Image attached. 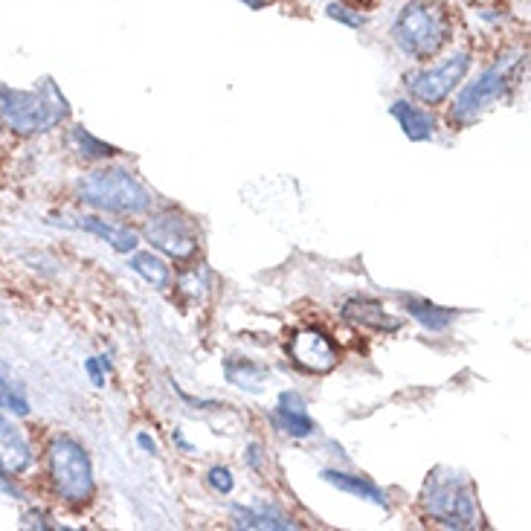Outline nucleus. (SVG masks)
Wrapping results in <instances>:
<instances>
[{"instance_id": "nucleus-13", "label": "nucleus", "mask_w": 531, "mask_h": 531, "mask_svg": "<svg viewBox=\"0 0 531 531\" xmlns=\"http://www.w3.org/2000/svg\"><path fill=\"white\" fill-rule=\"evenodd\" d=\"M53 224H61V227H73V230H85L90 236L102 238V241H108L114 250L119 253H131V250H137V244H140V238L134 230H128V227H114V224H105L102 218H96V215H82V218H73V221H53Z\"/></svg>"}, {"instance_id": "nucleus-15", "label": "nucleus", "mask_w": 531, "mask_h": 531, "mask_svg": "<svg viewBox=\"0 0 531 531\" xmlns=\"http://www.w3.org/2000/svg\"><path fill=\"white\" fill-rule=\"evenodd\" d=\"M389 114L398 119V125H401V131L413 140V143H427V140H433V134H436V119L430 111H424V108H415L413 102H395L392 108H389Z\"/></svg>"}, {"instance_id": "nucleus-10", "label": "nucleus", "mask_w": 531, "mask_h": 531, "mask_svg": "<svg viewBox=\"0 0 531 531\" xmlns=\"http://www.w3.org/2000/svg\"><path fill=\"white\" fill-rule=\"evenodd\" d=\"M32 468V447L30 439L18 424L0 415V471L9 476L27 473Z\"/></svg>"}, {"instance_id": "nucleus-24", "label": "nucleus", "mask_w": 531, "mask_h": 531, "mask_svg": "<svg viewBox=\"0 0 531 531\" xmlns=\"http://www.w3.org/2000/svg\"><path fill=\"white\" fill-rule=\"evenodd\" d=\"M21 526H24V529H56L53 520H50V514H44V511H38V508H30V511L21 517Z\"/></svg>"}, {"instance_id": "nucleus-22", "label": "nucleus", "mask_w": 531, "mask_h": 531, "mask_svg": "<svg viewBox=\"0 0 531 531\" xmlns=\"http://www.w3.org/2000/svg\"><path fill=\"white\" fill-rule=\"evenodd\" d=\"M207 479H209V485H212L218 494H230V491H233V485H236V479H233L230 468H212Z\"/></svg>"}, {"instance_id": "nucleus-25", "label": "nucleus", "mask_w": 531, "mask_h": 531, "mask_svg": "<svg viewBox=\"0 0 531 531\" xmlns=\"http://www.w3.org/2000/svg\"><path fill=\"white\" fill-rule=\"evenodd\" d=\"M85 369H88V375L93 384L105 386V375H102V369H99V357H90V360H85Z\"/></svg>"}, {"instance_id": "nucleus-19", "label": "nucleus", "mask_w": 531, "mask_h": 531, "mask_svg": "<svg viewBox=\"0 0 531 531\" xmlns=\"http://www.w3.org/2000/svg\"><path fill=\"white\" fill-rule=\"evenodd\" d=\"M0 410L12 415H30V398L24 384L12 375V369L0 360Z\"/></svg>"}, {"instance_id": "nucleus-21", "label": "nucleus", "mask_w": 531, "mask_h": 531, "mask_svg": "<svg viewBox=\"0 0 531 531\" xmlns=\"http://www.w3.org/2000/svg\"><path fill=\"white\" fill-rule=\"evenodd\" d=\"M67 143H70V148H73L79 157H85V160H105V157L117 154V148L102 143V140H96L88 128H82V125H73V128H70Z\"/></svg>"}, {"instance_id": "nucleus-9", "label": "nucleus", "mask_w": 531, "mask_h": 531, "mask_svg": "<svg viewBox=\"0 0 531 531\" xmlns=\"http://www.w3.org/2000/svg\"><path fill=\"white\" fill-rule=\"evenodd\" d=\"M288 352H291L299 369L314 372V375L331 372L337 366V360H340L337 346L331 343V337L323 334L320 328H302V331H296L294 340L288 343Z\"/></svg>"}, {"instance_id": "nucleus-23", "label": "nucleus", "mask_w": 531, "mask_h": 531, "mask_svg": "<svg viewBox=\"0 0 531 531\" xmlns=\"http://www.w3.org/2000/svg\"><path fill=\"white\" fill-rule=\"evenodd\" d=\"M328 18H334V21H343V24H349V27H363V15L360 12H354V9H346V6H337V3H331L328 6Z\"/></svg>"}, {"instance_id": "nucleus-17", "label": "nucleus", "mask_w": 531, "mask_h": 531, "mask_svg": "<svg viewBox=\"0 0 531 531\" xmlns=\"http://www.w3.org/2000/svg\"><path fill=\"white\" fill-rule=\"evenodd\" d=\"M325 482H331L334 488L352 494V497H360V500L375 502V505H386V494L366 476H357V473H343V471H323Z\"/></svg>"}, {"instance_id": "nucleus-1", "label": "nucleus", "mask_w": 531, "mask_h": 531, "mask_svg": "<svg viewBox=\"0 0 531 531\" xmlns=\"http://www.w3.org/2000/svg\"><path fill=\"white\" fill-rule=\"evenodd\" d=\"M453 32L450 9L442 0H407L392 24V41L404 56L433 59Z\"/></svg>"}, {"instance_id": "nucleus-28", "label": "nucleus", "mask_w": 531, "mask_h": 531, "mask_svg": "<svg viewBox=\"0 0 531 531\" xmlns=\"http://www.w3.org/2000/svg\"><path fill=\"white\" fill-rule=\"evenodd\" d=\"M247 6H253V9H259V6H265V0H244Z\"/></svg>"}, {"instance_id": "nucleus-11", "label": "nucleus", "mask_w": 531, "mask_h": 531, "mask_svg": "<svg viewBox=\"0 0 531 531\" xmlns=\"http://www.w3.org/2000/svg\"><path fill=\"white\" fill-rule=\"evenodd\" d=\"M270 421L276 430L294 436V439H305L317 430V424L311 421V415L305 410V401L296 395V392H282L279 395V404L273 407L270 413Z\"/></svg>"}, {"instance_id": "nucleus-16", "label": "nucleus", "mask_w": 531, "mask_h": 531, "mask_svg": "<svg viewBox=\"0 0 531 531\" xmlns=\"http://www.w3.org/2000/svg\"><path fill=\"white\" fill-rule=\"evenodd\" d=\"M404 308H407V314L413 317L415 323H421L427 331H444L447 325L456 320V311L442 308V305H436V302H430L424 296H407Z\"/></svg>"}, {"instance_id": "nucleus-18", "label": "nucleus", "mask_w": 531, "mask_h": 531, "mask_svg": "<svg viewBox=\"0 0 531 531\" xmlns=\"http://www.w3.org/2000/svg\"><path fill=\"white\" fill-rule=\"evenodd\" d=\"M224 375H227L230 384L238 386V389H247V392H259L267 381L265 366H259L247 357H230L224 363Z\"/></svg>"}, {"instance_id": "nucleus-3", "label": "nucleus", "mask_w": 531, "mask_h": 531, "mask_svg": "<svg viewBox=\"0 0 531 531\" xmlns=\"http://www.w3.org/2000/svg\"><path fill=\"white\" fill-rule=\"evenodd\" d=\"M421 502L427 517L444 529H473L479 520L471 479L453 468H436L427 476Z\"/></svg>"}, {"instance_id": "nucleus-26", "label": "nucleus", "mask_w": 531, "mask_h": 531, "mask_svg": "<svg viewBox=\"0 0 531 531\" xmlns=\"http://www.w3.org/2000/svg\"><path fill=\"white\" fill-rule=\"evenodd\" d=\"M259 462H262V447H259V444H250V447H247V465H250V468H259Z\"/></svg>"}, {"instance_id": "nucleus-6", "label": "nucleus", "mask_w": 531, "mask_h": 531, "mask_svg": "<svg viewBox=\"0 0 531 531\" xmlns=\"http://www.w3.org/2000/svg\"><path fill=\"white\" fill-rule=\"evenodd\" d=\"M517 56H505L497 64H491L488 70H482L468 88L459 93V99L453 102L450 122L456 125H473L488 108H494L505 96V90L514 85V73H517Z\"/></svg>"}, {"instance_id": "nucleus-27", "label": "nucleus", "mask_w": 531, "mask_h": 531, "mask_svg": "<svg viewBox=\"0 0 531 531\" xmlns=\"http://www.w3.org/2000/svg\"><path fill=\"white\" fill-rule=\"evenodd\" d=\"M137 444H140V447H143L146 453H154V450H157V444H154V439H148L146 433H140V436H137Z\"/></svg>"}, {"instance_id": "nucleus-4", "label": "nucleus", "mask_w": 531, "mask_h": 531, "mask_svg": "<svg viewBox=\"0 0 531 531\" xmlns=\"http://www.w3.org/2000/svg\"><path fill=\"white\" fill-rule=\"evenodd\" d=\"M79 201L102 212L143 215L151 209V192L128 169H96L79 180Z\"/></svg>"}, {"instance_id": "nucleus-14", "label": "nucleus", "mask_w": 531, "mask_h": 531, "mask_svg": "<svg viewBox=\"0 0 531 531\" xmlns=\"http://www.w3.org/2000/svg\"><path fill=\"white\" fill-rule=\"evenodd\" d=\"M233 526L236 529H296V523L276 505H233Z\"/></svg>"}, {"instance_id": "nucleus-5", "label": "nucleus", "mask_w": 531, "mask_h": 531, "mask_svg": "<svg viewBox=\"0 0 531 531\" xmlns=\"http://www.w3.org/2000/svg\"><path fill=\"white\" fill-rule=\"evenodd\" d=\"M50 462V479L61 500L70 505H85L93 500L96 482H93V465L88 450L70 436H56L47 447Z\"/></svg>"}, {"instance_id": "nucleus-8", "label": "nucleus", "mask_w": 531, "mask_h": 531, "mask_svg": "<svg viewBox=\"0 0 531 531\" xmlns=\"http://www.w3.org/2000/svg\"><path fill=\"white\" fill-rule=\"evenodd\" d=\"M468 70H471V53H456V56L442 61L439 67H430V70L407 76V88H410V93L418 102L439 105L444 96L465 79Z\"/></svg>"}, {"instance_id": "nucleus-20", "label": "nucleus", "mask_w": 531, "mask_h": 531, "mask_svg": "<svg viewBox=\"0 0 531 531\" xmlns=\"http://www.w3.org/2000/svg\"><path fill=\"white\" fill-rule=\"evenodd\" d=\"M128 267L137 273V276H143L151 288H166L169 285V279H172V270L169 265L160 259V256H154V253H134L131 256V262Z\"/></svg>"}, {"instance_id": "nucleus-2", "label": "nucleus", "mask_w": 531, "mask_h": 531, "mask_svg": "<svg viewBox=\"0 0 531 531\" xmlns=\"http://www.w3.org/2000/svg\"><path fill=\"white\" fill-rule=\"evenodd\" d=\"M70 114L61 90L44 79L38 90H15L0 85V119L21 137L44 134Z\"/></svg>"}, {"instance_id": "nucleus-12", "label": "nucleus", "mask_w": 531, "mask_h": 531, "mask_svg": "<svg viewBox=\"0 0 531 531\" xmlns=\"http://www.w3.org/2000/svg\"><path fill=\"white\" fill-rule=\"evenodd\" d=\"M340 314H343V320H349L352 325H360V328H369V331L392 334V331L401 328V320L389 317V311H386L381 302L366 299V296H352V299H346L343 308H340Z\"/></svg>"}, {"instance_id": "nucleus-7", "label": "nucleus", "mask_w": 531, "mask_h": 531, "mask_svg": "<svg viewBox=\"0 0 531 531\" xmlns=\"http://www.w3.org/2000/svg\"><path fill=\"white\" fill-rule=\"evenodd\" d=\"M146 238L151 247H157L160 253L172 256V259H192L198 253V230L195 221L177 209H166L160 215H154L146 224Z\"/></svg>"}]
</instances>
